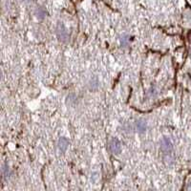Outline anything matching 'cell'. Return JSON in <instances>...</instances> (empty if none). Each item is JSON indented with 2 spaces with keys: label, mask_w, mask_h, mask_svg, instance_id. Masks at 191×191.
Returning <instances> with one entry per match:
<instances>
[{
  "label": "cell",
  "mask_w": 191,
  "mask_h": 191,
  "mask_svg": "<svg viewBox=\"0 0 191 191\" xmlns=\"http://www.w3.org/2000/svg\"><path fill=\"white\" fill-rule=\"evenodd\" d=\"M109 148H110V151L117 155V154H120L121 151V145L120 143L118 140L117 139H112L109 143Z\"/></svg>",
  "instance_id": "cell-1"
},
{
  "label": "cell",
  "mask_w": 191,
  "mask_h": 191,
  "mask_svg": "<svg viewBox=\"0 0 191 191\" xmlns=\"http://www.w3.org/2000/svg\"><path fill=\"white\" fill-rule=\"evenodd\" d=\"M161 149L165 153H170L173 149V144L168 138H163L161 140Z\"/></svg>",
  "instance_id": "cell-2"
},
{
  "label": "cell",
  "mask_w": 191,
  "mask_h": 191,
  "mask_svg": "<svg viewBox=\"0 0 191 191\" xmlns=\"http://www.w3.org/2000/svg\"><path fill=\"white\" fill-rule=\"evenodd\" d=\"M136 128H137L139 133H144L146 131L147 125H146V121L143 120H138L136 121Z\"/></svg>",
  "instance_id": "cell-3"
},
{
  "label": "cell",
  "mask_w": 191,
  "mask_h": 191,
  "mask_svg": "<svg viewBox=\"0 0 191 191\" xmlns=\"http://www.w3.org/2000/svg\"><path fill=\"white\" fill-rule=\"evenodd\" d=\"M69 146V140L66 138H60L58 140V148H60L61 151L64 152L65 150Z\"/></svg>",
  "instance_id": "cell-4"
}]
</instances>
